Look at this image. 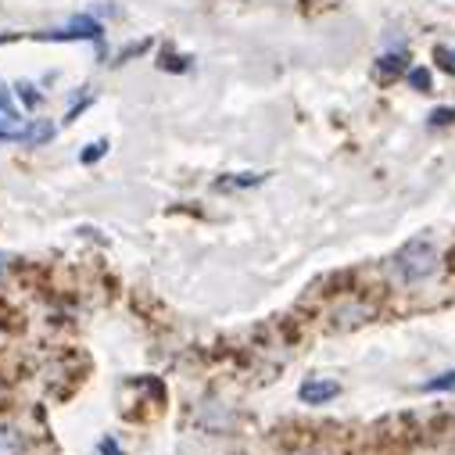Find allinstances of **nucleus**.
<instances>
[{"label":"nucleus","instance_id":"1","mask_svg":"<svg viewBox=\"0 0 455 455\" xmlns=\"http://www.w3.org/2000/svg\"><path fill=\"white\" fill-rule=\"evenodd\" d=\"M391 269L395 276L405 283V287H416V283H427L437 269V248L430 241H409L405 248L395 251L391 259Z\"/></svg>","mask_w":455,"mask_h":455},{"label":"nucleus","instance_id":"2","mask_svg":"<svg viewBox=\"0 0 455 455\" xmlns=\"http://www.w3.org/2000/svg\"><path fill=\"white\" fill-rule=\"evenodd\" d=\"M337 395H340V384L337 380H305L301 391H298V398L305 405H323V402H333Z\"/></svg>","mask_w":455,"mask_h":455},{"label":"nucleus","instance_id":"3","mask_svg":"<svg viewBox=\"0 0 455 455\" xmlns=\"http://www.w3.org/2000/svg\"><path fill=\"white\" fill-rule=\"evenodd\" d=\"M44 40H100V26L93 19H76L68 29L44 33Z\"/></svg>","mask_w":455,"mask_h":455},{"label":"nucleus","instance_id":"4","mask_svg":"<svg viewBox=\"0 0 455 455\" xmlns=\"http://www.w3.org/2000/svg\"><path fill=\"white\" fill-rule=\"evenodd\" d=\"M22 448H26L22 434L8 423H0V455H22Z\"/></svg>","mask_w":455,"mask_h":455},{"label":"nucleus","instance_id":"5","mask_svg":"<svg viewBox=\"0 0 455 455\" xmlns=\"http://www.w3.org/2000/svg\"><path fill=\"white\" fill-rule=\"evenodd\" d=\"M402 68H405V54H387V58H380V65H377V72H380L384 79L398 76Z\"/></svg>","mask_w":455,"mask_h":455},{"label":"nucleus","instance_id":"6","mask_svg":"<svg viewBox=\"0 0 455 455\" xmlns=\"http://www.w3.org/2000/svg\"><path fill=\"white\" fill-rule=\"evenodd\" d=\"M266 176H259V172H251V176H222L219 180V190H226V187H259Z\"/></svg>","mask_w":455,"mask_h":455},{"label":"nucleus","instance_id":"7","mask_svg":"<svg viewBox=\"0 0 455 455\" xmlns=\"http://www.w3.org/2000/svg\"><path fill=\"white\" fill-rule=\"evenodd\" d=\"M423 391H430V395H437V391H455V373H444V377H437V380H427Z\"/></svg>","mask_w":455,"mask_h":455},{"label":"nucleus","instance_id":"8","mask_svg":"<svg viewBox=\"0 0 455 455\" xmlns=\"http://www.w3.org/2000/svg\"><path fill=\"white\" fill-rule=\"evenodd\" d=\"M434 58H437V65H441L444 72H451V76H455V47H437V51H434Z\"/></svg>","mask_w":455,"mask_h":455},{"label":"nucleus","instance_id":"9","mask_svg":"<svg viewBox=\"0 0 455 455\" xmlns=\"http://www.w3.org/2000/svg\"><path fill=\"white\" fill-rule=\"evenodd\" d=\"M409 83H412L416 90H430V76H427L423 68H412V72H409Z\"/></svg>","mask_w":455,"mask_h":455},{"label":"nucleus","instance_id":"10","mask_svg":"<svg viewBox=\"0 0 455 455\" xmlns=\"http://www.w3.org/2000/svg\"><path fill=\"white\" fill-rule=\"evenodd\" d=\"M19 93H22V100H26V108H36L40 104V93L29 86V83H19Z\"/></svg>","mask_w":455,"mask_h":455},{"label":"nucleus","instance_id":"11","mask_svg":"<svg viewBox=\"0 0 455 455\" xmlns=\"http://www.w3.org/2000/svg\"><path fill=\"white\" fill-rule=\"evenodd\" d=\"M104 151H108V144H104V140H100V144H93V148H86V151H83V162H86V165H90V162H97V158H100V155H104Z\"/></svg>","mask_w":455,"mask_h":455},{"label":"nucleus","instance_id":"12","mask_svg":"<svg viewBox=\"0 0 455 455\" xmlns=\"http://www.w3.org/2000/svg\"><path fill=\"white\" fill-rule=\"evenodd\" d=\"M451 119H455V111H448V108H441V111H434V116H430V123H434V126L451 123Z\"/></svg>","mask_w":455,"mask_h":455},{"label":"nucleus","instance_id":"13","mask_svg":"<svg viewBox=\"0 0 455 455\" xmlns=\"http://www.w3.org/2000/svg\"><path fill=\"white\" fill-rule=\"evenodd\" d=\"M100 455H123V451L116 448V441H111V437H104L100 441Z\"/></svg>","mask_w":455,"mask_h":455}]
</instances>
